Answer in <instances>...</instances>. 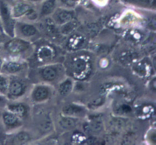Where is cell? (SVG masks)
<instances>
[{
  "instance_id": "obj_1",
  "label": "cell",
  "mask_w": 156,
  "mask_h": 145,
  "mask_svg": "<svg viewBox=\"0 0 156 145\" xmlns=\"http://www.w3.org/2000/svg\"><path fill=\"white\" fill-rule=\"evenodd\" d=\"M0 21L3 33L11 38L15 37L16 20L12 16L11 7L4 1H0Z\"/></svg>"
},
{
  "instance_id": "obj_2",
  "label": "cell",
  "mask_w": 156,
  "mask_h": 145,
  "mask_svg": "<svg viewBox=\"0 0 156 145\" xmlns=\"http://www.w3.org/2000/svg\"><path fill=\"white\" fill-rule=\"evenodd\" d=\"M31 48V44L24 38L12 37L4 43V49L11 56H19L27 53Z\"/></svg>"
},
{
  "instance_id": "obj_3",
  "label": "cell",
  "mask_w": 156,
  "mask_h": 145,
  "mask_svg": "<svg viewBox=\"0 0 156 145\" xmlns=\"http://www.w3.org/2000/svg\"><path fill=\"white\" fill-rule=\"evenodd\" d=\"M64 73V68L60 64H48L39 68L40 77L47 83L59 80Z\"/></svg>"
},
{
  "instance_id": "obj_4",
  "label": "cell",
  "mask_w": 156,
  "mask_h": 145,
  "mask_svg": "<svg viewBox=\"0 0 156 145\" xmlns=\"http://www.w3.org/2000/svg\"><path fill=\"white\" fill-rule=\"evenodd\" d=\"M27 89V86L24 81L14 76H11L9 77V87H8L6 97L9 100L12 101L18 100L26 94Z\"/></svg>"
},
{
  "instance_id": "obj_5",
  "label": "cell",
  "mask_w": 156,
  "mask_h": 145,
  "mask_svg": "<svg viewBox=\"0 0 156 145\" xmlns=\"http://www.w3.org/2000/svg\"><path fill=\"white\" fill-rule=\"evenodd\" d=\"M3 126L6 131H12L18 129L23 125L22 119L10 111L3 110L1 113Z\"/></svg>"
},
{
  "instance_id": "obj_6",
  "label": "cell",
  "mask_w": 156,
  "mask_h": 145,
  "mask_svg": "<svg viewBox=\"0 0 156 145\" xmlns=\"http://www.w3.org/2000/svg\"><path fill=\"white\" fill-rule=\"evenodd\" d=\"M26 68L25 62L19 60H6L3 62L0 72L7 76H14L22 72Z\"/></svg>"
},
{
  "instance_id": "obj_7",
  "label": "cell",
  "mask_w": 156,
  "mask_h": 145,
  "mask_svg": "<svg viewBox=\"0 0 156 145\" xmlns=\"http://www.w3.org/2000/svg\"><path fill=\"white\" fill-rule=\"evenodd\" d=\"M52 90L49 85H37L34 87L30 92V98L34 103H44L50 98Z\"/></svg>"
},
{
  "instance_id": "obj_8",
  "label": "cell",
  "mask_w": 156,
  "mask_h": 145,
  "mask_svg": "<svg viewBox=\"0 0 156 145\" xmlns=\"http://www.w3.org/2000/svg\"><path fill=\"white\" fill-rule=\"evenodd\" d=\"M34 10L33 6L27 0H18L11 7L12 15L15 19L27 17Z\"/></svg>"
},
{
  "instance_id": "obj_9",
  "label": "cell",
  "mask_w": 156,
  "mask_h": 145,
  "mask_svg": "<svg viewBox=\"0 0 156 145\" xmlns=\"http://www.w3.org/2000/svg\"><path fill=\"white\" fill-rule=\"evenodd\" d=\"M38 32L39 31L34 24L25 22H16L15 33H19L22 37H34L38 34Z\"/></svg>"
},
{
  "instance_id": "obj_10",
  "label": "cell",
  "mask_w": 156,
  "mask_h": 145,
  "mask_svg": "<svg viewBox=\"0 0 156 145\" xmlns=\"http://www.w3.org/2000/svg\"><path fill=\"white\" fill-rule=\"evenodd\" d=\"M53 21L59 25H63L66 23L72 21L74 18V12L71 9H59L53 12Z\"/></svg>"
},
{
  "instance_id": "obj_11",
  "label": "cell",
  "mask_w": 156,
  "mask_h": 145,
  "mask_svg": "<svg viewBox=\"0 0 156 145\" xmlns=\"http://www.w3.org/2000/svg\"><path fill=\"white\" fill-rule=\"evenodd\" d=\"M62 113L66 116L79 118V117H82L85 115L86 109L80 105L69 103V104H67L63 106L62 109Z\"/></svg>"
},
{
  "instance_id": "obj_12",
  "label": "cell",
  "mask_w": 156,
  "mask_h": 145,
  "mask_svg": "<svg viewBox=\"0 0 156 145\" xmlns=\"http://www.w3.org/2000/svg\"><path fill=\"white\" fill-rule=\"evenodd\" d=\"M5 109L15 113L21 119L27 117L29 112V107L27 106V104L23 103H13V102L9 103L8 102Z\"/></svg>"
},
{
  "instance_id": "obj_13",
  "label": "cell",
  "mask_w": 156,
  "mask_h": 145,
  "mask_svg": "<svg viewBox=\"0 0 156 145\" xmlns=\"http://www.w3.org/2000/svg\"><path fill=\"white\" fill-rule=\"evenodd\" d=\"M89 68V63L85 59L82 57L77 58L73 63V71L76 76L85 74Z\"/></svg>"
},
{
  "instance_id": "obj_14",
  "label": "cell",
  "mask_w": 156,
  "mask_h": 145,
  "mask_svg": "<svg viewBox=\"0 0 156 145\" xmlns=\"http://www.w3.org/2000/svg\"><path fill=\"white\" fill-rule=\"evenodd\" d=\"M124 4L140 9L155 10L156 0H121Z\"/></svg>"
},
{
  "instance_id": "obj_15",
  "label": "cell",
  "mask_w": 156,
  "mask_h": 145,
  "mask_svg": "<svg viewBox=\"0 0 156 145\" xmlns=\"http://www.w3.org/2000/svg\"><path fill=\"white\" fill-rule=\"evenodd\" d=\"M56 0H44L40 10V17H47L52 15L56 10Z\"/></svg>"
},
{
  "instance_id": "obj_16",
  "label": "cell",
  "mask_w": 156,
  "mask_h": 145,
  "mask_svg": "<svg viewBox=\"0 0 156 145\" xmlns=\"http://www.w3.org/2000/svg\"><path fill=\"white\" fill-rule=\"evenodd\" d=\"M73 87H74L73 81L69 78H67L61 81L60 83L59 84L58 92H59V95L62 96V97H66L69 94H71Z\"/></svg>"
},
{
  "instance_id": "obj_17",
  "label": "cell",
  "mask_w": 156,
  "mask_h": 145,
  "mask_svg": "<svg viewBox=\"0 0 156 145\" xmlns=\"http://www.w3.org/2000/svg\"><path fill=\"white\" fill-rule=\"evenodd\" d=\"M54 56V50L50 46H42L37 50V57L42 62L51 60Z\"/></svg>"
},
{
  "instance_id": "obj_18",
  "label": "cell",
  "mask_w": 156,
  "mask_h": 145,
  "mask_svg": "<svg viewBox=\"0 0 156 145\" xmlns=\"http://www.w3.org/2000/svg\"><path fill=\"white\" fill-rule=\"evenodd\" d=\"M76 119L77 118H75V117L64 116V117H62V119L59 122V124H60V126L63 129H73V128H74L76 126V123H77V119Z\"/></svg>"
},
{
  "instance_id": "obj_19",
  "label": "cell",
  "mask_w": 156,
  "mask_h": 145,
  "mask_svg": "<svg viewBox=\"0 0 156 145\" xmlns=\"http://www.w3.org/2000/svg\"><path fill=\"white\" fill-rule=\"evenodd\" d=\"M9 77L0 72V94L5 95L9 87Z\"/></svg>"
},
{
  "instance_id": "obj_20",
  "label": "cell",
  "mask_w": 156,
  "mask_h": 145,
  "mask_svg": "<svg viewBox=\"0 0 156 145\" xmlns=\"http://www.w3.org/2000/svg\"><path fill=\"white\" fill-rule=\"evenodd\" d=\"M79 0H59L60 4L66 9H71L77 5Z\"/></svg>"
},
{
  "instance_id": "obj_21",
  "label": "cell",
  "mask_w": 156,
  "mask_h": 145,
  "mask_svg": "<svg viewBox=\"0 0 156 145\" xmlns=\"http://www.w3.org/2000/svg\"><path fill=\"white\" fill-rule=\"evenodd\" d=\"M17 141L20 143L23 142H27L30 140V136H29L28 134L25 133V132H21V133L18 134L17 135Z\"/></svg>"
},
{
  "instance_id": "obj_22",
  "label": "cell",
  "mask_w": 156,
  "mask_h": 145,
  "mask_svg": "<svg viewBox=\"0 0 156 145\" xmlns=\"http://www.w3.org/2000/svg\"><path fill=\"white\" fill-rule=\"evenodd\" d=\"M8 102H9V99L7 98V97L3 94H0V109L5 108Z\"/></svg>"
},
{
  "instance_id": "obj_23",
  "label": "cell",
  "mask_w": 156,
  "mask_h": 145,
  "mask_svg": "<svg viewBox=\"0 0 156 145\" xmlns=\"http://www.w3.org/2000/svg\"><path fill=\"white\" fill-rule=\"evenodd\" d=\"M5 43V40H4V38H3L2 34V33H0V45L2 43Z\"/></svg>"
},
{
  "instance_id": "obj_24",
  "label": "cell",
  "mask_w": 156,
  "mask_h": 145,
  "mask_svg": "<svg viewBox=\"0 0 156 145\" xmlns=\"http://www.w3.org/2000/svg\"><path fill=\"white\" fill-rule=\"evenodd\" d=\"M3 62H4V60H3V59H2L1 56H0V71H1V68H2V66Z\"/></svg>"
},
{
  "instance_id": "obj_25",
  "label": "cell",
  "mask_w": 156,
  "mask_h": 145,
  "mask_svg": "<svg viewBox=\"0 0 156 145\" xmlns=\"http://www.w3.org/2000/svg\"><path fill=\"white\" fill-rule=\"evenodd\" d=\"M29 2H41L43 0H27Z\"/></svg>"
},
{
  "instance_id": "obj_26",
  "label": "cell",
  "mask_w": 156,
  "mask_h": 145,
  "mask_svg": "<svg viewBox=\"0 0 156 145\" xmlns=\"http://www.w3.org/2000/svg\"><path fill=\"white\" fill-rule=\"evenodd\" d=\"M0 31L1 33L3 34V31H2V24H1V21H0Z\"/></svg>"
},
{
  "instance_id": "obj_27",
  "label": "cell",
  "mask_w": 156,
  "mask_h": 145,
  "mask_svg": "<svg viewBox=\"0 0 156 145\" xmlns=\"http://www.w3.org/2000/svg\"><path fill=\"white\" fill-rule=\"evenodd\" d=\"M98 1H100V2H101V1H104V0H98Z\"/></svg>"
},
{
  "instance_id": "obj_28",
  "label": "cell",
  "mask_w": 156,
  "mask_h": 145,
  "mask_svg": "<svg viewBox=\"0 0 156 145\" xmlns=\"http://www.w3.org/2000/svg\"><path fill=\"white\" fill-rule=\"evenodd\" d=\"M0 33H1V31H0Z\"/></svg>"
}]
</instances>
